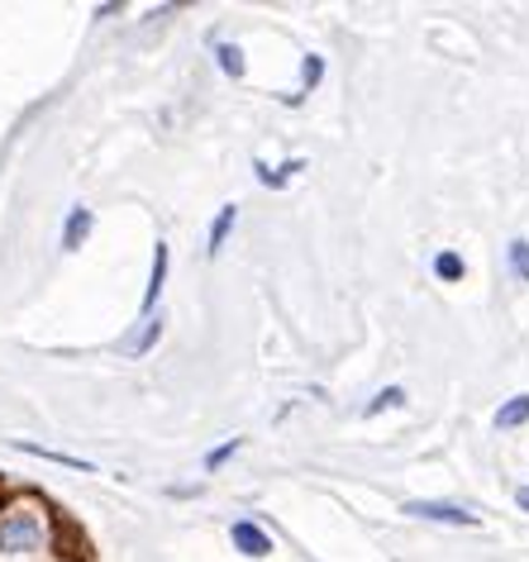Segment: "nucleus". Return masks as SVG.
<instances>
[{
	"mask_svg": "<svg viewBox=\"0 0 529 562\" xmlns=\"http://www.w3.org/2000/svg\"><path fill=\"white\" fill-rule=\"evenodd\" d=\"M492 425L496 429H520V425H529V391H520V396H510L506 405H500Z\"/></svg>",
	"mask_w": 529,
	"mask_h": 562,
	"instance_id": "6",
	"label": "nucleus"
},
{
	"mask_svg": "<svg viewBox=\"0 0 529 562\" xmlns=\"http://www.w3.org/2000/svg\"><path fill=\"white\" fill-rule=\"evenodd\" d=\"M296 172H305V162H301V158H296V162H282V167H268V162H258V181H262V187H268V191L286 187V181L296 177Z\"/></svg>",
	"mask_w": 529,
	"mask_h": 562,
	"instance_id": "8",
	"label": "nucleus"
},
{
	"mask_svg": "<svg viewBox=\"0 0 529 562\" xmlns=\"http://www.w3.org/2000/svg\"><path fill=\"white\" fill-rule=\"evenodd\" d=\"M396 405H406V391H401V386H386V391H378V396H372L368 401V419H378V415H386V411H396Z\"/></svg>",
	"mask_w": 529,
	"mask_h": 562,
	"instance_id": "11",
	"label": "nucleus"
},
{
	"mask_svg": "<svg viewBox=\"0 0 529 562\" xmlns=\"http://www.w3.org/2000/svg\"><path fill=\"white\" fill-rule=\"evenodd\" d=\"M162 286H167V244L153 248V272H148V286H144V319H148V315H158Z\"/></svg>",
	"mask_w": 529,
	"mask_h": 562,
	"instance_id": "4",
	"label": "nucleus"
},
{
	"mask_svg": "<svg viewBox=\"0 0 529 562\" xmlns=\"http://www.w3.org/2000/svg\"><path fill=\"white\" fill-rule=\"evenodd\" d=\"M87 234H91V210L72 205L67 210V224H63V252H77L81 244H87Z\"/></svg>",
	"mask_w": 529,
	"mask_h": 562,
	"instance_id": "5",
	"label": "nucleus"
},
{
	"mask_svg": "<svg viewBox=\"0 0 529 562\" xmlns=\"http://www.w3.org/2000/svg\"><path fill=\"white\" fill-rule=\"evenodd\" d=\"M53 510L38 496H15L0 510V558L5 562H24L38 558L53 543Z\"/></svg>",
	"mask_w": 529,
	"mask_h": 562,
	"instance_id": "1",
	"label": "nucleus"
},
{
	"mask_svg": "<svg viewBox=\"0 0 529 562\" xmlns=\"http://www.w3.org/2000/svg\"><path fill=\"white\" fill-rule=\"evenodd\" d=\"M10 501H15V491H10L5 482H0V510H5V505H10Z\"/></svg>",
	"mask_w": 529,
	"mask_h": 562,
	"instance_id": "18",
	"label": "nucleus"
},
{
	"mask_svg": "<svg viewBox=\"0 0 529 562\" xmlns=\"http://www.w3.org/2000/svg\"><path fill=\"white\" fill-rule=\"evenodd\" d=\"M406 515L429 519V525H453V529H477L482 525V515H472L468 505H453V501H406Z\"/></svg>",
	"mask_w": 529,
	"mask_h": 562,
	"instance_id": "2",
	"label": "nucleus"
},
{
	"mask_svg": "<svg viewBox=\"0 0 529 562\" xmlns=\"http://www.w3.org/2000/svg\"><path fill=\"white\" fill-rule=\"evenodd\" d=\"M234 220H239V205H220V215H215V224H211V252H220V248L229 244Z\"/></svg>",
	"mask_w": 529,
	"mask_h": 562,
	"instance_id": "9",
	"label": "nucleus"
},
{
	"mask_svg": "<svg viewBox=\"0 0 529 562\" xmlns=\"http://www.w3.org/2000/svg\"><path fill=\"white\" fill-rule=\"evenodd\" d=\"M319 77H325V58H315V53H311V58L301 63V91H315Z\"/></svg>",
	"mask_w": 529,
	"mask_h": 562,
	"instance_id": "13",
	"label": "nucleus"
},
{
	"mask_svg": "<svg viewBox=\"0 0 529 562\" xmlns=\"http://www.w3.org/2000/svg\"><path fill=\"white\" fill-rule=\"evenodd\" d=\"M239 448H244V439H229L225 448H211V453H205V468H211V472H215V468H225V462L239 453Z\"/></svg>",
	"mask_w": 529,
	"mask_h": 562,
	"instance_id": "16",
	"label": "nucleus"
},
{
	"mask_svg": "<svg viewBox=\"0 0 529 562\" xmlns=\"http://www.w3.org/2000/svg\"><path fill=\"white\" fill-rule=\"evenodd\" d=\"M435 277H439V281H463V277H468V262L458 258V252L443 248L439 258H435Z\"/></svg>",
	"mask_w": 529,
	"mask_h": 562,
	"instance_id": "12",
	"label": "nucleus"
},
{
	"mask_svg": "<svg viewBox=\"0 0 529 562\" xmlns=\"http://www.w3.org/2000/svg\"><path fill=\"white\" fill-rule=\"evenodd\" d=\"M215 58H220V72L239 81L244 77V48L239 44H215Z\"/></svg>",
	"mask_w": 529,
	"mask_h": 562,
	"instance_id": "10",
	"label": "nucleus"
},
{
	"mask_svg": "<svg viewBox=\"0 0 529 562\" xmlns=\"http://www.w3.org/2000/svg\"><path fill=\"white\" fill-rule=\"evenodd\" d=\"M515 505H520V510L529 515V486H520V491H515Z\"/></svg>",
	"mask_w": 529,
	"mask_h": 562,
	"instance_id": "17",
	"label": "nucleus"
},
{
	"mask_svg": "<svg viewBox=\"0 0 529 562\" xmlns=\"http://www.w3.org/2000/svg\"><path fill=\"white\" fill-rule=\"evenodd\" d=\"M229 543L239 548V553H248V558H268L272 553V533L258 525V519H239V525L229 529Z\"/></svg>",
	"mask_w": 529,
	"mask_h": 562,
	"instance_id": "3",
	"label": "nucleus"
},
{
	"mask_svg": "<svg viewBox=\"0 0 529 562\" xmlns=\"http://www.w3.org/2000/svg\"><path fill=\"white\" fill-rule=\"evenodd\" d=\"M510 267H515V277H520V281H529V244H525V238H515V244H510Z\"/></svg>",
	"mask_w": 529,
	"mask_h": 562,
	"instance_id": "15",
	"label": "nucleus"
},
{
	"mask_svg": "<svg viewBox=\"0 0 529 562\" xmlns=\"http://www.w3.org/2000/svg\"><path fill=\"white\" fill-rule=\"evenodd\" d=\"M162 329H167V319H162V315H148V319H144V329L124 339V353H148V348L162 339Z\"/></svg>",
	"mask_w": 529,
	"mask_h": 562,
	"instance_id": "7",
	"label": "nucleus"
},
{
	"mask_svg": "<svg viewBox=\"0 0 529 562\" xmlns=\"http://www.w3.org/2000/svg\"><path fill=\"white\" fill-rule=\"evenodd\" d=\"M20 448H30V453H38V458H48V462H63V468L91 472V462H87V458H67V453H53V448H34V443H20Z\"/></svg>",
	"mask_w": 529,
	"mask_h": 562,
	"instance_id": "14",
	"label": "nucleus"
}]
</instances>
